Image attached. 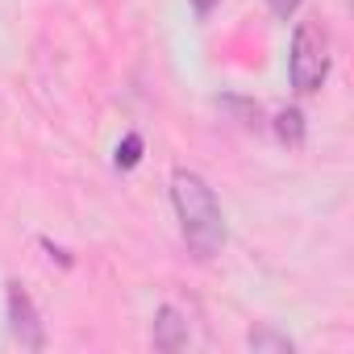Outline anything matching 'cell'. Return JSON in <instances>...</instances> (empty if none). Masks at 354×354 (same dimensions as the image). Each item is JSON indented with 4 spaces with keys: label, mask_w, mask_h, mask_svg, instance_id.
Listing matches in <instances>:
<instances>
[{
    "label": "cell",
    "mask_w": 354,
    "mask_h": 354,
    "mask_svg": "<svg viewBox=\"0 0 354 354\" xmlns=\"http://www.w3.org/2000/svg\"><path fill=\"white\" fill-rule=\"evenodd\" d=\"M304 5V0H267V9L279 17V21H288V17H296V9Z\"/></svg>",
    "instance_id": "cell-8"
},
{
    "label": "cell",
    "mask_w": 354,
    "mask_h": 354,
    "mask_svg": "<svg viewBox=\"0 0 354 354\" xmlns=\"http://www.w3.org/2000/svg\"><path fill=\"white\" fill-rule=\"evenodd\" d=\"M288 80L300 96H313L329 80V38L321 26H313V21L296 26L292 50H288Z\"/></svg>",
    "instance_id": "cell-2"
},
{
    "label": "cell",
    "mask_w": 354,
    "mask_h": 354,
    "mask_svg": "<svg viewBox=\"0 0 354 354\" xmlns=\"http://www.w3.org/2000/svg\"><path fill=\"white\" fill-rule=\"evenodd\" d=\"M5 288H9V292H5V313H9V333H13V342L26 346V350H42V346H46V329H42V317H38L30 292H26L17 279H9Z\"/></svg>",
    "instance_id": "cell-3"
},
{
    "label": "cell",
    "mask_w": 354,
    "mask_h": 354,
    "mask_svg": "<svg viewBox=\"0 0 354 354\" xmlns=\"http://www.w3.org/2000/svg\"><path fill=\"white\" fill-rule=\"evenodd\" d=\"M275 133H279V142L300 146V142H304V113H300V109H283V113H275Z\"/></svg>",
    "instance_id": "cell-5"
},
{
    "label": "cell",
    "mask_w": 354,
    "mask_h": 354,
    "mask_svg": "<svg viewBox=\"0 0 354 354\" xmlns=\"http://www.w3.org/2000/svg\"><path fill=\"white\" fill-rule=\"evenodd\" d=\"M121 171H133L138 162H142V138L138 133H125L121 142H117V158H113Z\"/></svg>",
    "instance_id": "cell-7"
},
{
    "label": "cell",
    "mask_w": 354,
    "mask_h": 354,
    "mask_svg": "<svg viewBox=\"0 0 354 354\" xmlns=\"http://www.w3.org/2000/svg\"><path fill=\"white\" fill-rule=\"evenodd\" d=\"M213 5H217V0H192V9H196V17H209V13H213Z\"/></svg>",
    "instance_id": "cell-9"
},
{
    "label": "cell",
    "mask_w": 354,
    "mask_h": 354,
    "mask_svg": "<svg viewBox=\"0 0 354 354\" xmlns=\"http://www.w3.org/2000/svg\"><path fill=\"white\" fill-rule=\"evenodd\" d=\"M171 205H175V217H180V234H184V242H188V250L196 259L221 254L230 230H225L221 201L209 188L205 175H196V171H175L171 175Z\"/></svg>",
    "instance_id": "cell-1"
},
{
    "label": "cell",
    "mask_w": 354,
    "mask_h": 354,
    "mask_svg": "<svg viewBox=\"0 0 354 354\" xmlns=\"http://www.w3.org/2000/svg\"><path fill=\"white\" fill-rule=\"evenodd\" d=\"M250 350H279V354H292L296 346H292V337H283V333H275V329H250Z\"/></svg>",
    "instance_id": "cell-6"
},
{
    "label": "cell",
    "mask_w": 354,
    "mask_h": 354,
    "mask_svg": "<svg viewBox=\"0 0 354 354\" xmlns=\"http://www.w3.org/2000/svg\"><path fill=\"white\" fill-rule=\"evenodd\" d=\"M154 346L158 350H180V346H188V321L180 317V308H158V317H154Z\"/></svg>",
    "instance_id": "cell-4"
}]
</instances>
